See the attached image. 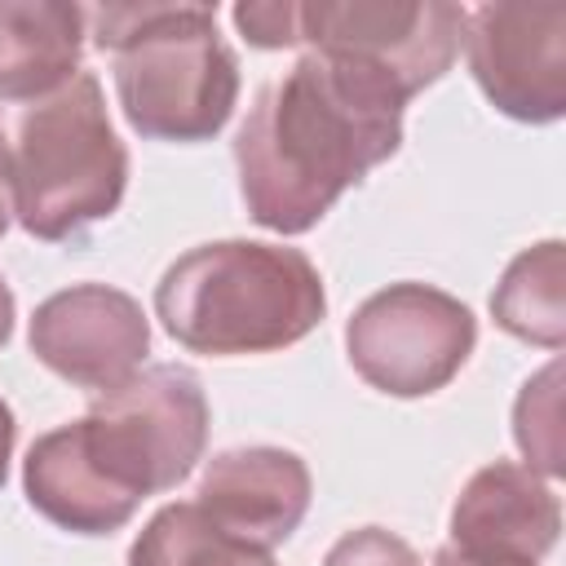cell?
<instances>
[{
  "label": "cell",
  "mask_w": 566,
  "mask_h": 566,
  "mask_svg": "<svg viewBox=\"0 0 566 566\" xmlns=\"http://www.w3.org/2000/svg\"><path fill=\"white\" fill-rule=\"evenodd\" d=\"M478 345L473 310L433 283H389L371 292L349 327V367L389 398H424L460 376Z\"/></svg>",
  "instance_id": "cell-6"
},
{
  "label": "cell",
  "mask_w": 566,
  "mask_h": 566,
  "mask_svg": "<svg viewBox=\"0 0 566 566\" xmlns=\"http://www.w3.org/2000/svg\"><path fill=\"white\" fill-rule=\"evenodd\" d=\"M433 566H491V562H473V557H460V553H455V548L447 544V548H438Z\"/></svg>",
  "instance_id": "cell-21"
},
{
  "label": "cell",
  "mask_w": 566,
  "mask_h": 566,
  "mask_svg": "<svg viewBox=\"0 0 566 566\" xmlns=\"http://www.w3.org/2000/svg\"><path fill=\"white\" fill-rule=\"evenodd\" d=\"M464 57L486 102L517 124L566 115V4H478Z\"/></svg>",
  "instance_id": "cell-8"
},
{
  "label": "cell",
  "mask_w": 566,
  "mask_h": 566,
  "mask_svg": "<svg viewBox=\"0 0 566 566\" xmlns=\"http://www.w3.org/2000/svg\"><path fill=\"white\" fill-rule=\"evenodd\" d=\"M9 336H13V292H9V283L0 274V349L9 345Z\"/></svg>",
  "instance_id": "cell-20"
},
{
  "label": "cell",
  "mask_w": 566,
  "mask_h": 566,
  "mask_svg": "<svg viewBox=\"0 0 566 566\" xmlns=\"http://www.w3.org/2000/svg\"><path fill=\"white\" fill-rule=\"evenodd\" d=\"M0 186L13 221L44 243L75 239L119 208L128 150L93 71L44 93L0 97Z\"/></svg>",
  "instance_id": "cell-2"
},
{
  "label": "cell",
  "mask_w": 566,
  "mask_h": 566,
  "mask_svg": "<svg viewBox=\"0 0 566 566\" xmlns=\"http://www.w3.org/2000/svg\"><path fill=\"white\" fill-rule=\"evenodd\" d=\"M562 363L553 358L535 371L513 402V442L526 455V469L539 478L562 473Z\"/></svg>",
  "instance_id": "cell-16"
},
{
  "label": "cell",
  "mask_w": 566,
  "mask_h": 566,
  "mask_svg": "<svg viewBox=\"0 0 566 566\" xmlns=\"http://www.w3.org/2000/svg\"><path fill=\"white\" fill-rule=\"evenodd\" d=\"M22 491L40 517L75 535H111L137 513V495L102 464L84 420L57 424L27 447Z\"/></svg>",
  "instance_id": "cell-12"
},
{
  "label": "cell",
  "mask_w": 566,
  "mask_h": 566,
  "mask_svg": "<svg viewBox=\"0 0 566 566\" xmlns=\"http://www.w3.org/2000/svg\"><path fill=\"white\" fill-rule=\"evenodd\" d=\"M323 566H420V557L402 535L385 526H358L327 548Z\"/></svg>",
  "instance_id": "cell-17"
},
{
  "label": "cell",
  "mask_w": 566,
  "mask_h": 566,
  "mask_svg": "<svg viewBox=\"0 0 566 566\" xmlns=\"http://www.w3.org/2000/svg\"><path fill=\"white\" fill-rule=\"evenodd\" d=\"M562 535L557 491L526 464H482L451 504V548L491 566H539Z\"/></svg>",
  "instance_id": "cell-10"
},
{
  "label": "cell",
  "mask_w": 566,
  "mask_h": 566,
  "mask_svg": "<svg viewBox=\"0 0 566 566\" xmlns=\"http://www.w3.org/2000/svg\"><path fill=\"white\" fill-rule=\"evenodd\" d=\"M327 314L318 265L287 243L217 239L181 252L155 283L164 332L208 358L274 354L305 340Z\"/></svg>",
  "instance_id": "cell-3"
},
{
  "label": "cell",
  "mask_w": 566,
  "mask_h": 566,
  "mask_svg": "<svg viewBox=\"0 0 566 566\" xmlns=\"http://www.w3.org/2000/svg\"><path fill=\"white\" fill-rule=\"evenodd\" d=\"M27 340L66 385L111 394L142 371L150 354V318L111 283H75L35 305Z\"/></svg>",
  "instance_id": "cell-9"
},
{
  "label": "cell",
  "mask_w": 566,
  "mask_h": 566,
  "mask_svg": "<svg viewBox=\"0 0 566 566\" xmlns=\"http://www.w3.org/2000/svg\"><path fill=\"white\" fill-rule=\"evenodd\" d=\"M402 88L340 53H305L265 84L234 133L239 195L274 234L314 230L402 146Z\"/></svg>",
  "instance_id": "cell-1"
},
{
  "label": "cell",
  "mask_w": 566,
  "mask_h": 566,
  "mask_svg": "<svg viewBox=\"0 0 566 566\" xmlns=\"http://www.w3.org/2000/svg\"><path fill=\"white\" fill-rule=\"evenodd\" d=\"M310 495L314 482L296 451L230 447L203 464L195 504L230 535L270 553L301 526V517L310 513Z\"/></svg>",
  "instance_id": "cell-11"
},
{
  "label": "cell",
  "mask_w": 566,
  "mask_h": 566,
  "mask_svg": "<svg viewBox=\"0 0 566 566\" xmlns=\"http://www.w3.org/2000/svg\"><path fill=\"white\" fill-rule=\"evenodd\" d=\"M88 35L115 57V97L150 142H208L239 102V57L217 31V4H97Z\"/></svg>",
  "instance_id": "cell-4"
},
{
  "label": "cell",
  "mask_w": 566,
  "mask_h": 566,
  "mask_svg": "<svg viewBox=\"0 0 566 566\" xmlns=\"http://www.w3.org/2000/svg\"><path fill=\"white\" fill-rule=\"evenodd\" d=\"M84 9L62 0H0V97L57 88L80 71Z\"/></svg>",
  "instance_id": "cell-13"
},
{
  "label": "cell",
  "mask_w": 566,
  "mask_h": 566,
  "mask_svg": "<svg viewBox=\"0 0 566 566\" xmlns=\"http://www.w3.org/2000/svg\"><path fill=\"white\" fill-rule=\"evenodd\" d=\"M128 566H274V557L217 526L195 500H177L137 531Z\"/></svg>",
  "instance_id": "cell-15"
},
{
  "label": "cell",
  "mask_w": 566,
  "mask_h": 566,
  "mask_svg": "<svg viewBox=\"0 0 566 566\" xmlns=\"http://www.w3.org/2000/svg\"><path fill=\"white\" fill-rule=\"evenodd\" d=\"M234 27L243 31V40L252 49H292L301 44L296 35V4L292 0H252V4H234Z\"/></svg>",
  "instance_id": "cell-18"
},
{
  "label": "cell",
  "mask_w": 566,
  "mask_h": 566,
  "mask_svg": "<svg viewBox=\"0 0 566 566\" xmlns=\"http://www.w3.org/2000/svg\"><path fill=\"white\" fill-rule=\"evenodd\" d=\"M9 221H13V212H9V199H4V186H0V234L9 230Z\"/></svg>",
  "instance_id": "cell-22"
},
{
  "label": "cell",
  "mask_w": 566,
  "mask_h": 566,
  "mask_svg": "<svg viewBox=\"0 0 566 566\" xmlns=\"http://www.w3.org/2000/svg\"><path fill=\"white\" fill-rule=\"evenodd\" d=\"M102 464L137 495L172 491L203 460L208 447V398L190 367L155 363L142 367L111 394H97L80 416Z\"/></svg>",
  "instance_id": "cell-5"
},
{
  "label": "cell",
  "mask_w": 566,
  "mask_h": 566,
  "mask_svg": "<svg viewBox=\"0 0 566 566\" xmlns=\"http://www.w3.org/2000/svg\"><path fill=\"white\" fill-rule=\"evenodd\" d=\"M13 438H18V420H13V407L0 398V486L9 478V460H13Z\"/></svg>",
  "instance_id": "cell-19"
},
{
  "label": "cell",
  "mask_w": 566,
  "mask_h": 566,
  "mask_svg": "<svg viewBox=\"0 0 566 566\" xmlns=\"http://www.w3.org/2000/svg\"><path fill=\"white\" fill-rule=\"evenodd\" d=\"M296 35L310 53L376 66L411 102L455 62L464 9L451 0H314L296 4Z\"/></svg>",
  "instance_id": "cell-7"
},
{
  "label": "cell",
  "mask_w": 566,
  "mask_h": 566,
  "mask_svg": "<svg viewBox=\"0 0 566 566\" xmlns=\"http://www.w3.org/2000/svg\"><path fill=\"white\" fill-rule=\"evenodd\" d=\"M495 323L539 349L566 345V243L544 239L509 261L491 292Z\"/></svg>",
  "instance_id": "cell-14"
}]
</instances>
